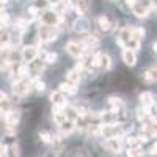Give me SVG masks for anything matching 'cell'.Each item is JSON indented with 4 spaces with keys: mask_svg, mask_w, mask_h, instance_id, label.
I'll list each match as a JSON object with an SVG mask.
<instances>
[{
    "mask_svg": "<svg viewBox=\"0 0 157 157\" xmlns=\"http://www.w3.org/2000/svg\"><path fill=\"white\" fill-rule=\"evenodd\" d=\"M10 22H11V17H10V14L8 13H0V24H2V27H6V25H10Z\"/></svg>",
    "mask_w": 157,
    "mask_h": 157,
    "instance_id": "obj_26",
    "label": "cell"
},
{
    "mask_svg": "<svg viewBox=\"0 0 157 157\" xmlns=\"http://www.w3.org/2000/svg\"><path fill=\"white\" fill-rule=\"evenodd\" d=\"M10 107H11V104H10V101H8V98H5V99H2L0 101V112H6V110H10Z\"/></svg>",
    "mask_w": 157,
    "mask_h": 157,
    "instance_id": "obj_29",
    "label": "cell"
},
{
    "mask_svg": "<svg viewBox=\"0 0 157 157\" xmlns=\"http://www.w3.org/2000/svg\"><path fill=\"white\" fill-rule=\"evenodd\" d=\"M29 14L33 16V17L38 16V14H39V8H38V6H30V8H29Z\"/></svg>",
    "mask_w": 157,
    "mask_h": 157,
    "instance_id": "obj_34",
    "label": "cell"
},
{
    "mask_svg": "<svg viewBox=\"0 0 157 157\" xmlns=\"http://www.w3.org/2000/svg\"><path fill=\"white\" fill-rule=\"evenodd\" d=\"M135 2H137V0H126V3H127L129 6H132V5H134Z\"/></svg>",
    "mask_w": 157,
    "mask_h": 157,
    "instance_id": "obj_37",
    "label": "cell"
},
{
    "mask_svg": "<svg viewBox=\"0 0 157 157\" xmlns=\"http://www.w3.org/2000/svg\"><path fill=\"white\" fill-rule=\"evenodd\" d=\"M29 71H30L29 64H21V66L17 68V75H19L21 78H25V77L29 75Z\"/></svg>",
    "mask_w": 157,
    "mask_h": 157,
    "instance_id": "obj_24",
    "label": "cell"
},
{
    "mask_svg": "<svg viewBox=\"0 0 157 157\" xmlns=\"http://www.w3.org/2000/svg\"><path fill=\"white\" fill-rule=\"evenodd\" d=\"M66 78H68V82L69 83H78V80H80V72L75 71V69H71L66 72Z\"/></svg>",
    "mask_w": 157,
    "mask_h": 157,
    "instance_id": "obj_20",
    "label": "cell"
},
{
    "mask_svg": "<svg viewBox=\"0 0 157 157\" xmlns=\"http://www.w3.org/2000/svg\"><path fill=\"white\" fill-rule=\"evenodd\" d=\"M6 151H8V146H5V145H2V143H0V155H5Z\"/></svg>",
    "mask_w": 157,
    "mask_h": 157,
    "instance_id": "obj_36",
    "label": "cell"
},
{
    "mask_svg": "<svg viewBox=\"0 0 157 157\" xmlns=\"http://www.w3.org/2000/svg\"><path fill=\"white\" fill-rule=\"evenodd\" d=\"M143 78H145V82H146V83H152V82H155V68H152L151 71H148V72L143 74Z\"/></svg>",
    "mask_w": 157,
    "mask_h": 157,
    "instance_id": "obj_23",
    "label": "cell"
},
{
    "mask_svg": "<svg viewBox=\"0 0 157 157\" xmlns=\"http://www.w3.org/2000/svg\"><path fill=\"white\" fill-rule=\"evenodd\" d=\"M149 154H151V155H154V154H155V145H154V146L151 148V151H149Z\"/></svg>",
    "mask_w": 157,
    "mask_h": 157,
    "instance_id": "obj_38",
    "label": "cell"
},
{
    "mask_svg": "<svg viewBox=\"0 0 157 157\" xmlns=\"http://www.w3.org/2000/svg\"><path fill=\"white\" fill-rule=\"evenodd\" d=\"M58 126H60V130H61L63 135H69L72 130L75 129V123H74L72 120H68V118H66L63 123H60Z\"/></svg>",
    "mask_w": 157,
    "mask_h": 157,
    "instance_id": "obj_15",
    "label": "cell"
},
{
    "mask_svg": "<svg viewBox=\"0 0 157 157\" xmlns=\"http://www.w3.org/2000/svg\"><path fill=\"white\" fill-rule=\"evenodd\" d=\"M60 91L61 93H68V94H75L77 93V86L75 83H61L60 85Z\"/></svg>",
    "mask_w": 157,
    "mask_h": 157,
    "instance_id": "obj_19",
    "label": "cell"
},
{
    "mask_svg": "<svg viewBox=\"0 0 157 157\" xmlns=\"http://www.w3.org/2000/svg\"><path fill=\"white\" fill-rule=\"evenodd\" d=\"M109 104L113 107V112H115V113H118L120 110H123V107H124L123 101H121L120 98H116V96H110V98H109Z\"/></svg>",
    "mask_w": 157,
    "mask_h": 157,
    "instance_id": "obj_16",
    "label": "cell"
},
{
    "mask_svg": "<svg viewBox=\"0 0 157 157\" xmlns=\"http://www.w3.org/2000/svg\"><path fill=\"white\" fill-rule=\"evenodd\" d=\"M140 102H141V109H145L151 115V107L154 105V96L151 93H143L140 96Z\"/></svg>",
    "mask_w": 157,
    "mask_h": 157,
    "instance_id": "obj_11",
    "label": "cell"
},
{
    "mask_svg": "<svg viewBox=\"0 0 157 157\" xmlns=\"http://www.w3.org/2000/svg\"><path fill=\"white\" fill-rule=\"evenodd\" d=\"M98 22H99L101 30H104V32H109V30L112 29V22L109 21V17H107V16H101V17L98 19Z\"/></svg>",
    "mask_w": 157,
    "mask_h": 157,
    "instance_id": "obj_21",
    "label": "cell"
},
{
    "mask_svg": "<svg viewBox=\"0 0 157 157\" xmlns=\"http://www.w3.org/2000/svg\"><path fill=\"white\" fill-rule=\"evenodd\" d=\"M126 143H127V146L130 148V146H137L138 143H140V140L135 138V137H127V138H126Z\"/></svg>",
    "mask_w": 157,
    "mask_h": 157,
    "instance_id": "obj_31",
    "label": "cell"
},
{
    "mask_svg": "<svg viewBox=\"0 0 157 157\" xmlns=\"http://www.w3.org/2000/svg\"><path fill=\"white\" fill-rule=\"evenodd\" d=\"M104 148H105L107 151H112V152H120L123 149V143L120 141V137H109L105 138V141H104Z\"/></svg>",
    "mask_w": 157,
    "mask_h": 157,
    "instance_id": "obj_5",
    "label": "cell"
},
{
    "mask_svg": "<svg viewBox=\"0 0 157 157\" xmlns=\"http://www.w3.org/2000/svg\"><path fill=\"white\" fill-rule=\"evenodd\" d=\"M10 54H11V50L6 46H3L2 49H0V71L8 69V66H10Z\"/></svg>",
    "mask_w": 157,
    "mask_h": 157,
    "instance_id": "obj_10",
    "label": "cell"
},
{
    "mask_svg": "<svg viewBox=\"0 0 157 157\" xmlns=\"http://www.w3.org/2000/svg\"><path fill=\"white\" fill-rule=\"evenodd\" d=\"M39 138H41L43 143H50V141H52V137H50V134H47V132H41V134H39Z\"/></svg>",
    "mask_w": 157,
    "mask_h": 157,
    "instance_id": "obj_32",
    "label": "cell"
},
{
    "mask_svg": "<svg viewBox=\"0 0 157 157\" xmlns=\"http://www.w3.org/2000/svg\"><path fill=\"white\" fill-rule=\"evenodd\" d=\"M19 112H13L11 109L10 110H6L5 112V115H3V118H5V123H6V126H16V123L19 121Z\"/></svg>",
    "mask_w": 157,
    "mask_h": 157,
    "instance_id": "obj_14",
    "label": "cell"
},
{
    "mask_svg": "<svg viewBox=\"0 0 157 157\" xmlns=\"http://www.w3.org/2000/svg\"><path fill=\"white\" fill-rule=\"evenodd\" d=\"M35 88H36V91H44L46 90V83L36 78V80H35Z\"/></svg>",
    "mask_w": 157,
    "mask_h": 157,
    "instance_id": "obj_33",
    "label": "cell"
},
{
    "mask_svg": "<svg viewBox=\"0 0 157 157\" xmlns=\"http://www.w3.org/2000/svg\"><path fill=\"white\" fill-rule=\"evenodd\" d=\"M132 8V11H134V14L137 16V17H146L148 14H149V8L141 2V0H137V2L130 6Z\"/></svg>",
    "mask_w": 157,
    "mask_h": 157,
    "instance_id": "obj_7",
    "label": "cell"
},
{
    "mask_svg": "<svg viewBox=\"0 0 157 157\" xmlns=\"http://www.w3.org/2000/svg\"><path fill=\"white\" fill-rule=\"evenodd\" d=\"M6 2H8V0H0V5H5Z\"/></svg>",
    "mask_w": 157,
    "mask_h": 157,
    "instance_id": "obj_40",
    "label": "cell"
},
{
    "mask_svg": "<svg viewBox=\"0 0 157 157\" xmlns=\"http://www.w3.org/2000/svg\"><path fill=\"white\" fill-rule=\"evenodd\" d=\"M6 98V94L3 93V91H0V101H2V99H5Z\"/></svg>",
    "mask_w": 157,
    "mask_h": 157,
    "instance_id": "obj_39",
    "label": "cell"
},
{
    "mask_svg": "<svg viewBox=\"0 0 157 157\" xmlns=\"http://www.w3.org/2000/svg\"><path fill=\"white\" fill-rule=\"evenodd\" d=\"M101 57H102V52H98V54H96L93 58H91V61H90L91 66H94V68L99 66V64H101Z\"/></svg>",
    "mask_w": 157,
    "mask_h": 157,
    "instance_id": "obj_30",
    "label": "cell"
},
{
    "mask_svg": "<svg viewBox=\"0 0 157 157\" xmlns=\"http://www.w3.org/2000/svg\"><path fill=\"white\" fill-rule=\"evenodd\" d=\"M50 2H58V0H50Z\"/></svg>",
    "mask_w": 157,
    "mask_h": 157,
    "instance_id": "obj_41",
    "label": "cell"
},
{
    "mask_svg": "<svg viewBox=\"0 0 157 157\" xmlns=\"http://www.w3.org/2000/svg\"><path fill=\"white\" fill-rule=\"evenodd\" d=\"M82 44H83L85 47H94V46L99 44V39H98V36H94V35H88V36L83 38Z\"/></svg>",
    "mask_w": 157,
    "mask_h": 157,
    "instance_id": "obj_18",
    "label": "cell"
},
{
    "mask_svg": "<svg viewBox=\"0 0 157 157\" xmlns=\"http://www.w3.org/2000/svg\"><path fill=\"white\" fill-rule=\"evenodd\" d=\"M72 29L77 33H85L90 29V22H88V19L85 16H78V19H75L74 24H72Z\"/></svg>",
    "mask_w": 157,
    "mask_h": 157,
    "instance_id": "obj_9",
    "label": "cell"
},
{
    "mask_svg": "<svg viewBox=\"0 0 157 157\" xmlns=\"http://www.w3.org/2000/svg\"><path fill=\"white\" fill-rule=\"evenodd\" d=\"M63 22V16L55 10H46L41 13V24L46 25H58Z\"/></svg>",
    "mask_w": 157,
    "mask_h": 157,
    "instance_id": "obj_2",
    "label": "cell"
},
{
    "mask_svg": "<svg viewBox=\"0 0 157 157\" xmlns=\"http://www.w3.org/2000/svg\"><path fill=\"white\" fill-rule=\"evenodd\" d=\"M123 60L124 63L127 64V66H135V63H137V55H135V50L132 49H124L123 50Z\"/></svg>",
    "mask_w": 157,
    "mask_h": 157,
    "instance_id": "obj_12",
    "label": "cell"
},
{
    "mask_svg": "<svg viewBox=\"0 0 157 157\" xmlns=\"http://www.w3.org/2000/svg\"><path fill=\"white\" fill-rule=\"evenodd\" d=\"M50 101H52V104H54V105H60V107H63V109L68 105V102H66V99H64V96H63L61 91H54V93L50 94Z\"/></svg>",
    "mask_w": 157,
    "mask_h": 157,
    "instance_id": "obj_13",
    "label": "cell"
},
{
    "mask_svg": "<svg viewBox=\"0 0 157 157\" xmlns=\"http://www.w3.org/2000/svg\"><path fill=\"white\" fill-rule=\"evenodd\" d=\"M13 90H14V94H16V96L24 98V96H27L30 91H32V83L27 82L25 78H21V80H17V82L14 83Z\"/></svg>",
    "mask_w": 157,
    "mask_h": 157,
    "instance_id": "obj_4",
    "label": "cell"
},
{
    "mask_svg": "<svg viewBox=\"0 0 157 157\" xmlns=\"http://www.w3.org/2000/svg\"><path fill=\"white\" fill-rule=\"evenodd\" d=\"M127 155H143V149L137 145V146H130L127 149Z\"/></svg>",
    "mask_w": 157,
    "mask_h": 157,
    "instance_id": "obj_25",
    "label": "cell"
},
{
    "mask_svg": "<svg viewBox=\"0 0 157 157\" xmlns=\"http://www.w3.org/2000/svg\"><path fill=\"white\" fill-rule=\"evenodd\" d=\"M11 154H13V155H19V154H21V148H19V145H16V143H14V145L11 146Z\"/></svg>",
    "mask_w": 157,
    "mask_h": 157,
    "instance_id": "obj_35",
    "label": "cell"
},
{
    "mask_svg": "<svg viewBox=\"0 0 157 157\" xmlns=\"http://www.w3.org/2000/svg\"><path fill=\"white\" fill-rule=\"evenodd\" d=\"M14 27L17 29V30H25L29 27V22L25 21V19H17L16 22H14Z\"/></svg>",
    "mask_w": 157,
    "mask_h": 157,
    "instance_id": "obj_27",
    "label": "cell"
},
{
    "mask_svg": "<svg viewBox=\"0 0 157 157\" xmlns=\"http://www.w3.org/2000/svg\"><path fill=\"white\" fill-rule=\"evenodd\" d=\"M71 6L75 10L78 16H83L90 8V0H71Z\"/></svg>",
    "mask_w": 157,
    "mask_h": 157,
    "instance_id": "obj_8",
    "label": "cell"
},
{
    "mask_svg": "<svg viewBox=\"0 0 157 157\" xmlns=\"http://www.w3.org/2000/svg\"><path fill=\"white\" fill-rule=\"evenodd\" d=\"M57 61V54H52V52H50V54H46L44 55V63L46 64H52V63H55Z\"/></svg>",
    "mask_w": 157,
    "mask_h": 157,
    "instance_id": "obj_28",
    "label": "cell"
},
{
    "mask_svg": "<svg viewBox=\"0 0 157 157\" xmlns=\"http://www.w3.org/2000/svg\"><path fill=\"white\" fill-rule=\"evenodd\" d=\"M116 115H118V113H115L113 110H112V112H102V113L99 115V118L104 121V124H112V123H115V120H116Z\"/></svg>",
    "mask_w": 157,
    "mask_h": 157,
    "instance_id": "obj_17",
    "label": "cell"
},
{
    "mask_svg": "<svg viewBox=\"0 0 157 157\" xmlns=\"http://www.w3.org/2000/svg\"><path fill=\"white\" fill-rule=\"evenodd\" d=\"M38 54H39L38 47H35V46H27V47L22 49V60H24L25 63H33V61L36 60Z\"/></svg>",
    "mask_w": 157,
    "mask_h": 157,
    "instance_id": "obj_6",
    "label": "cell"
},
{
    "mask_svg": "<svg viewBox=\"0 0 157 157\" xmlns=\"http://www.w3.org/2000/svg\"><path fill=\"white\" fill-rule=\"evenodd\" d=\"M38 36H39V41L41 43H52L58 38V29L57 25H46L41 24L38 29Z\"/></svg>",
    "mask_w": 157,
    "mask_h": 157,
    "instance_id": "obj_1",
    "label": "cell"
},
{
    "mask_svg": "<svg viewBox=\"0 0 157 157\" xmlns=\"http://www.w3.org/2000/svg\"><path fill=\"white\" fill-rule=\"evenodd\" d=\"M99 66H101L104 71H109V69H110L112 60H110V57H109L107 54H102V57H101V64H99Z\"/></svg>",
    "mask_w": 157,
    "mask_h": 157,
    "instance_id": "obj_22",
    "label": "cell"
},
{
    "mask_svg": "<svg viewBox=\"0 0 157 157\" xmlns=\"http://www.w3.org/2000/svg\"><path fill=\"white\" fill-rule=\"evenodd\" d=\"M85 46L82 43H75V41H71L66 44V50H68V54L74 58H82L85 55Z\"/></svg>",
    "mask_w": 157,
    "mask_h": 157,
    "instance_id": "obj_3",
    "label": "cell"
}]
</instances>
